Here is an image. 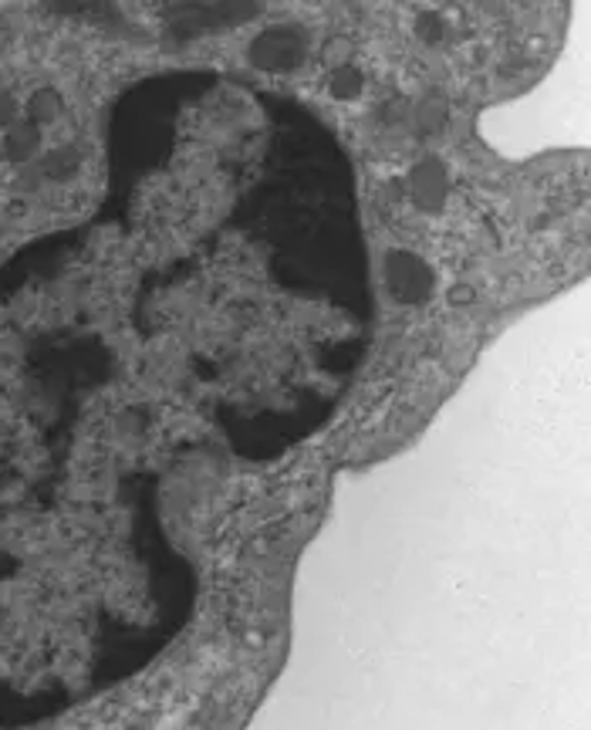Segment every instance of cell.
Wrapping results in <instances>:
<instances>
[{
	"label": "cell",
	"instance_id": "obj_1",
	"mask_svg": "<svg viewBox=\"0 0 591 730\" xmlns=\"http://www.w3.org/2000/svg\"><path fill=\"white\" fill-rule=\"evenodd\" d=\"M382 281L392 301L399 304H427L437 291V271L433 264L405 248H392L382 261Z\"/></svg>",
	"mask_w": 591,
	"mask_h": 730
},
{
	"label": "cell",
	"instance_id": "obj_2",
	"mask_svg": "<svg viewBox=\"0 0 591 730\" xmlns=\"http://www.w3.org/2000/svg\"><path fill=\"white\" fill-rule=\"evenodd\" d=\"M247 58H250L253 68H261V71H274V74L294 71L308 58V34L294 24L268 28L264 34L253 38V44L247 48Z\"/></svg>",
	"mask_w": 591,
	"mask_h": 730
},
{
	"label": "cell",
	"instance_id": "obj_3",
	"mask_svg": "<svg viewBox=\"0 0 591 730\" xmlns=\"http://www.w3.org/2000/svg\"><path fill=\"white\" fill-rule=\"evenodd\" d=\"M450 170L447 162L437 156L419 159L415 167L409 170V200L419 213H440L450 200Z\"/></svg>",
	"mask_w": 591,
	"mask_h": 730
},
{
	"label": "cell",
	"instance_id": "obj_4",
	"mask_svg": "<svg viewBox=\"0 0 591 730\" xmlns=\"http://www.w3.org/2000/svg\"><path fill=\"white\" fill-rule=\"evenodd\" d=\"M41 149V126L34 122H14L4 132V142H0V156H8L11 162H24L31 156H38Z\"/></svg>",
	"mask_w": 591,
	"mask_h": 730
},
{
	"label": "cell",
	"instance_id": "obj_5",
	"mask_svg": "<svg viewBox=\"0 0 591 730\" xmlns=\"http://www.w3.org/2000/svg\"><path fill=\"white\" fill-rule=\"evenodd\" d=\"M362 71L355 68V64H334L331 68V74H328V92H331V99H338V102H352V99H359L362 96Z\"/></svg>",
	"mask_w": 591,
	"mask_h": 730
},
{
	"label": "cell",
	"instance_id": "obj_6",
	"mask_svg": "<svg viewBox=\"0 0 591 730\" xmlns=\"http://www.w3.org/2000/svg\"><path fill=\"white\" fill-rule=\"evenodd\" d=\"M61 112H64V99H61L54 89H38V92L28 99V122H34V126H48V122H54Z\"/></svg>",
	"mask_w": 591,
	"mask_h": 730
},
{
	"label": "cell",
	"instance_id": "obj_7",
	"mask_svg": "<svg viewBox=\"0 0 591 730\" xmlns=\"http://www.w3.org/2000/svg\"><path fill=\"white\" fill-rule=\"evenodd\" d=\"M78 167H81V156L74 146H61V149L44 156V173L51 180H71L78 173Z\"/></svg>",
	"mask_w": 591,
	"mask_h": 730
},
{
	"label": "cell",
	"instance_id": "obj_8",
	"mask_svg": "<svg viewBox=\"0 0 591 730\" xmlns=\"http://www.w3.org/2000/svg\"><path fill=\"white\" fill-rule=\"evenodd\" d=\"M14 122H18V102L8 92H0V129H8Z\"/></svg>",
	"mask_w": 591,
	"mask_h": 730
},
{
	"label": "cell",
	"instance_id": "obj_9",
	"mask_svg": "<svg viewBox=\"0 0 591 730\" xmlns=\"http://www.w3.org/2000/svg\"><path fill=\"white\" fill-rule=\"evenodd\" d=\"M450 301H473V288H453V294H450Z\"/></svg>",
	"mask_w": 591,
	"mask_h": 730
}]
</instances>
